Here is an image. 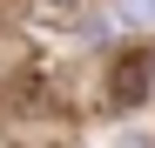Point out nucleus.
Here are the masks:
<instances>
[{
	"mask_svg": "<svg viewBox=\"0 0 155 148\" xmlns=\"http://www.w3.org/2000/svg\"><path fill=\"white\" fill-rule=\"evenodd\" d=\"M121 20H135V27H155V0H115Z\"/></svg>",
	"mask_w": 155,
	"mask_h": 148,
	"instance_id": "20e7f679",
	"label": "nucleus"
},
{
	"mask_svg": "<svg viewBox=\"0 0 155 148\" xmlns=\"http://www.w3.org/2000/svg\"><path fill=\"white\" fill-rule=\"evenodd\" d=\"M7 101H14V114H54V108H61V74L47 67V61L14 67V81H7Z\"/></svg>",
	"mask_w": 155,
	"mask_h": 148,
	"instance_id": "f03ea898",
	"label": "nucleus"
},
{
	"mask_svg": "<svg viewBox=\"0 0 155 148\" xmlns=\"http://www.w3.org/2000/svg\"><path fill=\"white\" fill-rule=\"evenodd\" d=\"M88 0H34V27H81Z\"/></svg>",
	"mask_w": 155,
	"mask_h": 148,
	"instance_id": "7ed1b4c3",
	"label": "nucleus"
},
{
	"mask_svg": "<svg viewBox=\"0 0 155 148\" xmlns=\"http://www.w3.org/2000/svg\"><path fill=\"white\" fill-rule=\"evenodd\" d=\"M115 148H148V141H142V135H128V141H115Z\"/></svg>",
	"mask_w": 155,
	"mask_h": 148,
	"instance_id": "39448f33",
	"label": "nucleus"
},
{
	"mask_svg": "<svg viewBox=\"0 0 155 148\" xmlns=\"http://www.w3.org/2000/svg\"><path fill=\"white\" fill-rule=\"evenodd\" d=\"M148 94H155V47L135 40V47H121L108 61V101L115 108H142Z\"/></svg>",
	"mask_w": 155,
	"mask_h": 148,
	"instance_id": "f257e3e1",
	"label": "nucleus"
}]
</instances>
